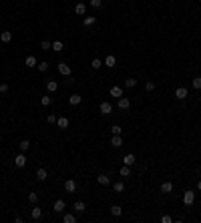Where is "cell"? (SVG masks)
Here are the masks:
<instances>
[{
    "mask_svg": "<svg viewBox=\"0 0 201 223\" xmlns=\"http://www.w3.org/2000/svg\"><path fill=\"white\" fill-rule=\"evenodd\" d=\"M121 213H123V209H121L119 205H113V207H111V215H113V217H121Z\"/></svg>",
    "mask_w": 201,
    "mask_h": 223,
    "instance_id": "23",
    "label": "cell"
},
{
    "mask_svg": "<svg viewBox=\"0 0 201 223\" xmlns=\"http://www.w3.org/2000/svg\"><path fill=\"white\" fill-rule=\"evenodd\" d=\"M58 73H60L62 77H71V74H72L71 64H67V63H58Z\"/></svg>",
    "mask_w": 201,
    "mask_h": 223,
    "instance_id": "1",
    "label": "cell"
},
{
    "mask_svg": "<svg viewBox=\"0 0 201 223\" xmlns=\"http://www.w3.org/2000/svg\"><path fill=\"white\" fill-rule=\"evenodd\" d=\"M145 91H147V92L155 91V83H153V81H147V83H145Z\"/></svg>",
    "mask_w": 201,
    "mask_h": 223,
    "instance_id": "36",
    "label": "cell"
},
{
    "mask_svg": "<svg viewBox=\"0 0 201 223\" xmlns=\"http://www.w3.org/2000/svg\"><path fill=\"white\" fill-rule=\"evenodd\" d=\"M125 87H127V88L137 87V78H127V81H125Z\"/></svg>",
    "mask_w": 201,
    "mask_h": 223,
    "instance_id": "30",
    "label": "cell"
},
{
    "mask_svg": "<svg viewBox=\"0 0 201 223\" xmlns=\"http://www.w3.org/2000/svg\"><path fill=\"white\" fill-rule=\"evenodd\" d=\"M91 67L95 68V70H99V68L103 67V63H100V58H93V63H91Z\"/></svg>",
    "mask_w": 201,
    "mask_h": 223,
    "instance_id": "31",
    "label": "cell"
},
{
    "mask_svg": "<svg viewBox=\"0 0 201 223\" xmlns=\"http://www.w3.org/2000/svg\"><path fill=\"white\" fill-rule=\"evenodd\" d=\"M197 191H201V179H199V183H197Z\"/></svg>",
    "mask_w": 201,
    "mask_h": 223,
    "instance_id": "44",
    "label": "cell"
},
{
    "mask_svg": "<svg viewBox=\"0 0 201 223\" xmlns=\"http://www.w3.org/2000/svg\"><path fill=\"white\" fill-rule=\"evenodd\" d=\"M40 49L42 50H53V44L48 42V40H42V42H40Z\"/></svg>",
    "mask_w": 201,
    "mask_h": 223,
    "instance_id": "33",
    "label": "cell"
},
{
    "mask_svg": "<svg viewBox=\"0 0 201 223\" xmlns=\"http://www.w3.org/2000/svg\"><path fill=\"white\" fill-rule=\"evenodd\" d=\"M100 113H103V115H111V113H113V105H111L109 101H103L100 103Z\"/></svg>",
    "mask_w": 201,
    "mask_h": 223,
    "instance_id": "2",
    "label": "cell"
},
{
    "mask_svg": "<svg viewBox=\"0 0 201 223\" xmlns=\"http://www.w3.org/2000/svg\"><path fill=\"white\" fill-rule=\"evenodd\" d=\"M111 145L115 147V149L123 147V139H121V135H113V139H111Z\"/></svg>",
    "mask_w": 201,
    "mask_h": 223,
    "instance_id": "10",
    "label": "cell"
},
{
    "mask_svg": "<svg viewBox=\"0 0 201 223\" xmlns=\"http://www.w3.org/2000/svg\"><path fill=\"white\" fill-rule=\"evenodd\" d=\"M46 177H48L46 169H38V171H36V179H38V181H44Z\"/></svg>",
    "mask_w": 201,
    "mask_h": 223,
    "instance_id": "27",
    "label": "cell"
},
{
    "mask_svg": "<svg viewBox=\"0 0 201 223\" xmlns=\"http://www.w3.org/2000/svg\"><path fill=\"white\" fill-rule=\"evenodd\" d=\"M28 201H30V203H36V201H38V193H34V191H32V193H28Z\"/></svg>",
    "mask_w": 201,
    "mask_h": 223,
    "instance_id": "39",
    "label": "cell"
},
{
    "mask_svg": "<svg viewBox=\"0 0 201 223\" xmlns=\"http://www.w3.org/2000/svg\"><path fill=\"white\" fill-rule=\"evenodd\" d=\"M30 217H32L34 221L42 219V209H40V207H32V211H30Z\"/></svg>",
    "mask_w": 201,
    "mask_h": 223,
    "instance_id": "7",
    "label": "cell"
},
{
    "mask_svg": "<svg viewBox=\"0 0 201 223\" xmlns=\"http://www.w3.org/2000/svg\"><path fill=\"white\" fill-rule=\"evenodd\" d=\"M57 88H58V83H57V81H48V83H46V91H48V92H54Z\"/></svg>",
    "mask_w": 201,
    "mask_h": 223,
    "instance_id": "22",
    "label": "cell"
},
{
    "mask_svg": "<svg viewBox=\"0 0 201 223\" xmlns=\"http://www.w3.org/2000/svg\"><path fill=\"white\" fill-rule=\"evenodd\" d=\"M199 177H201V171H199Z\"/></svg>",
    "mask_w": 201,
    "mask_h": 223,
    "instance_id": "45",
    "label": "cell"
},
{
    "mask_svg": "<svg viewBox=\"0 0 201 223\" xmlns=\"http://www.w3.org/2000/svg\"><path fill=\"white\" fill-rule=\"evenodd\" d=\"M95 22H97L95 16H86V18H85V26H93Z\"/></svg>",
    "mask_w": 201,
    "mask_h": 223,
    "instance_id": "34",
    "label": "cell"
},
{
    "mask_svg": "<svg viewBox=\"0 0 201 223\" xmlns=\"http://www.w3.org/2000/svg\"><path fill=\"white\" fill-rule=\"evenodd\" d=\"M191 87L195 88V91H201V77H195L191 81Z\"/></svg>",
    "mask_w": 201,
    "mask_h": 223,
    "instance_id": "28",
    "label": "cell"
},
{
    "mask_svg": "<svg viewBox=\"0 0 201 223\" xmlns=\"http://www.w3.org/2000/svg\"><path fill=\"white\" fill-rule=\"evenodd\" d=\"M0 40H2V42H10V40H12V32L4 30V32L0 34Z\"/></svg>",
    "mask_w": 201,
    "mask_h": 223,
    "instance_id": "24",
    "label": "cell"
},
{
    "mask_svg": "<svg viewBox=\"0 0 201 223\" xmlns=\"http://www.w3.org/2000/svg\"><path fill=\"white\" fill-rule=\"evenodd\" d=\"M18 147H20V151H22V153H24V151H28V149H30V141H28V139H22Z\"/></svg>",
    "mask_w": 201,
    "mask_h": 223,
    "instance_id": "26",
    "label": "cell"
},
{
    "mask_svg": "<svg viewBox=\"0 0 201 223\" xmlns=\"http://www.w3.org/2000/svg\"><path fill=\"white\" fill-rule=\"evenodd\" d=\"M85 203H82V201H75V211H77V213H85Z\"/></svg>",
    "mask_w": 201,
    "mask_h": 223,
    "instance_id": "25",
    "label": "cell"
},
{
    "mask_svg": "<svg viewBox=\"0 0 201 223\" xmlns=\"http://www.w3.org/2000/svg\"><path fill=\"white\" fill-rule=\"evenodd\" d=\"M91 6L93 8H100L103 6V0H91Z\"/></svg>",
    "mask_w": 201,
    "mask_h": 223,
    "instance_id": "40",
    "label": "cell"
},
{
    "mask_svg": "<svg viewBox=\"0 0 201 223\" xmlns=\"http://www.w3.org/2000/svg\"><path fill=\"white\" fill-rule=\"evenodd\" d=\"M123 165H135V155H133V153H131V155H125L123 157Z\"/></svg>",
    "mask_w": 201,
    "mask_h": 223,
    "instance_id": "18",
    "label": "cell"
},
{
    "mask_svg": "<svg viewBox=\"0 0 201 223\" xmlns=\"http://www.w3.org/2000/svg\"><path fill=\"white\" fill-rule=\"evenodd\" d=\"M53 50H54V52H60V50H62V42H60V40L53 42Z\"/></svg>",
    "mask_w": 201,
    "mask_h": 223,
    "instance_id": "37",
    "label": "cell"
},
{
    "mask_svg": "<svg viewBox=\"0 0 201 223\" xmlns=\"http://www.w3.org/2000/svg\"><path fill=\"white\" fill-rule=\"evenodd\" d=\"M14 165L18 167V169H20V167H24V165H26V157H24L22 153H20V155H16V159H14Z\"/></svg>",
    "mask_w": 201,
    "mask_h": 223,
    "instance_id": "11",
    "label": "cell"
},
{
    "mask_svg": "<svg viewBox=\"0 0 201 223\" xmlns=\"http://www.w3.org/2000/svg\"><path fill=\"white\" fill-rule=\"evenodd\" d=\"M171 191H173V183L171 181H165L161 185V193H171Z\"/></svg>",
    "mask_w": 201,
    "mask_h": 223,
    "instance_id": "16",
    "label": "cell"
},
{
    "mask_svg": "<svg viewBox=\"0 0 201 223\" xmlns=\"http://www.w3.org/2000/svg\"><path fill=\"white\" fill-rule=\"evenodd\" d=\"M53 103V97H40V105H44V107H48Z\"/></svg>",
    "mask_w": 201,
    "mask_h": 223,
    "instance_id": "35",
    "label": "cell"
},
{
    "mask_svg": "<svg viewBox=\"0 0 201 223\" xmlns=\"http://www.w3.org/2000/svg\"><path fill=\"white\" fill-rule=\"evenodd\" d=\"M117 107H119V109H123V111H127V109L131 107V101H129L127 97H121L119 101H117Z\"/></svg>",
    "mask_w": 201,
    "mask_h": 223,
    "instance_id": "4",
    "label": "cell"
},
{
    "mask_svg": "<svg viewBox=\"0 0 201 223\" xmlns=\"http://www.w3.org/2000/svg\"><path fill=\"white\" fill-rule=\"evenodd\" d=\"M97 183H99V185H103V187H107V185L111 183V179H109V175H105V173H100L99 177H97Z\"/></svg>",
    "mask_w": 201,
    "mask_h": 223,
    "instance_id": "8",
    "label": "cell"
},
{
    "mask_svg": "<svg viewBox=\"0 0 201 223\" xmlns=\"http://www.w3.org/2000/svg\"><path fill=\"white\" fill-rule=\"evenodd\" d=\"M8 85H6V83H2V85H0V92H2V95H4V92H8Z\"/></svg>",
    "mask_w": 201,
    "mask_h": 223,
    "instance_id": "42",
    "label": "cell"
},
{
    "mask_svg": "<svg viewBox=\"0 0 201 223\" xmlns=\"http://www.w3.org/2000/svg\"><path fill=\"white\" fill-rule=\"evenodd\" d=\"M62 221H64V223H77V215L64 213V215H62Z\"/></svg>",
    "mask_w": 201,
    "mask_h": 223,
    "instance_id": "20",
    "label": "cell"
},
{
    "mask_svg": "<svg viewBox=\"0 0 201 223\" xmlns=\"http://www.w3.org/2000/svg\"><path fill=\"white\" fill-rule=\"evenodd\" d=\"M36 67H38V70H40V73H46V70H48V63H46V60H42V63H38V64H36Z\"/></svg>",
    "mask_w": 201,
    "mask_h": 223,
    "instance_id": "32",
    "label": "cell"
},
{
    "mask_svg": "<svg viewBox=\"0 0 201 223\" xmlns=\"http://www.w3.org/2000/svg\"><path fill=\"white\" fill-rule=\"evenodd\" d=\"M64 207H67V205H64V201H62V199H57V201H54V205H53V211H54V213H62V211H64Z\"/></svg>",
    "mask_w": 201,
    "mask_h": 223,
    "instance_id": "3",
    "label": "cell"
},
{
    "mask_svg": "<svg viewBox=\"0 0 201 223\" xmlns=\"http://www.w3.org/2000/svg\"><path fill=\"white\" fill-rule=\"evenodd\" d=\"M193 199H195V191H185V195H183V203H185V205H191Z\"/></svg>",
    "mask_w": 201,
    "mask_h": 223,
    "instance_id": "5",
    "label": "cell"
},
{
    "mask_svg": "<svg viewBox=\"0 0 201 223\" xmlns=\"http://www.w3.org/2000/svg\"><path fill=\"white\" fill-rule=\"evenodd\" d=\"M81 101H82V97H81V95H71V97H68V103H71L72 107L81 105Z\"/></svg>",
    "mask_w": 201,
    "mask_h": 223,
    "instance_id": "13",
    "label": "cell"
},
{
    "mask_svg": "<svg viewBox=\"0 0 201 223\" xmlns=\"http://www.w3.org/2000/svg\"><path fill=\"white\" fill-rule=\"evenodd\" d=\"M75 12H77L79 16H82V14L86 12V4H85V2H79V4L75 6Z\"/></svg>",
    "mask_w": 201,
    "mask_h": 223,
    "instance_id": "15",
    "label": "cell"
},
{
    "mask_svg": "<svg viewBox=\"0 0 201 223\" xmlns=\"http://www.w3.org/2000/svg\"><path fill=\"white\" fill-rule=\"evenodd\" d=\"M175 97H177L179 101L187 99V88H185V87H179V88H175Z\"/></svg>",
    "mask_w": 201,
    "mask_h": 223,
    "instance_id": "9",
    "label": "cell"
},
{
    "mask_svg": "<svg viewBox=\"0 0 201 223\" xmlns=\"http://www.w3.org/2000/svg\"><path fill=\"white\" fill-rule=\"evenodd\" d=\"M64 189H67L68 193H75V191H77V183H75L72 179H67L64 181Z\"/></svg>",
    "mask_w": 201,
    "mask_h": 223,
    "instance_id": "6",
    "label": "cell"
},
{
    "mask_svg": "<svg viewBox=\"0 0 201 223\" xmlns=\"http://www.w3.org/2000/svg\"><path fill=\"white\" fill-rule=\"evenodd\" d=\"M111 97L121 99V97H123V87H119V85H117V87H113V88H111Z\"/></svg>",
    "mask_w": 201,
    "mask_h": 223,
    "instance_id": "12",
    "label": "cell"
},
{
    "mask_svg": "<svg viewBox=\"0 0 201 223\" xmlns=\"http://www.w3.org/2000/svg\"><path fill=\"white\" fill-rule=\"evenodd\" d=\"M113 189H115V193H123L125 191V183L123 181H115V183H113Z\"/></svg>",
    "mask_w": 201,
    "mask_h": 223,
    "instance_id": "19",
    "label": "cell"
},
{
    "mask_svg": "<svg viewBox=\"0 0 201 223\" xmlns=\"http://www.w3.org/2000/svg\"><path fill=\"white\" fill-rule=\"evenodd\" d=\"M57 125H58V129H67L68 127V119L67 117H60V119H57Z\"/></svg>",
    "mask_w": 201,
    "mask_h": 223,
    "instance_id": "21",
    "label": "cell"
},
{
    "mask_svg": "<svg viewBox=\"0 0 201 223\" xmlns=\"http://www.w3.org/2000/svg\"><path fill=\"white\" fill-rule=\"evenodd\" d=\"M46 121L50 123V125H54V123H57V115H48V117H46Z\"/></svg>",
    "mask_w": 201,
    "mask_h": 223,
    "instance_id": "41",
    "label": "cell"
},
{
    "mask_svg": "<svg viewBox=\"0 0 201 223\" xmlns=\"http://www.w3.org/2000/svg\"><path fill=\"white\" fill-rule=\"evenodd\" d=\"M111 133H113V135H121V133H123V129H121L119 125H113V127H111Z\"/></svg>",
    "mask_w": 201,
    "mask_h": 223,
    "instance_id": "38",
    "label": "cell"
},
{
    "mask_svg": "<svg viewBox=\"0 0 201 223\" xmlns=\"http://www.w3.org/2000/svg\"><path fill=\"white\" fill-rule=\"evenodd\" d=\"M131 175V167L129 165H123L121 167V177H129Z\"/></svg>",
    "mask_w": 201,
    "mask_h": 223,
    "instance_id": "29",
    "label": "cell"
},
{
    "mask_svg": "<svg viewBox=\"0 0 201 223\" xmlns=\"http://www.w3.org/2000/svg\"><path fill=\"white\" fill-rule=\"evenodd\" d=\"M24 64H26V67H28V68H34V67H36V64H38V63H36V56H32V54H30V56H26V60H24Z\"/></svg>",
    "mask_w": 201,
    "mask_h": 223,
    "instance_id": "14",
    "label": "cell"
},
{
    "mask_svg": "<svg viewBox=\"0 0 201 223\" xmlns=\"http://www.w3.org/2000/svg\"><path fill=\"white\" fill-rule=\"evenodd\" d=\"M115 64H117V58H115V56H113V54H109V56H107V58H105V67H109V68H113V67H115Z\"/></svg>",
    "mask_w": 201,
    "mask_h": 223,
    "instance_id": "17",
    "label": "cell"
},
{
    "mask_svg": "<svg viewBox=\"0 0 201 223\" xmlns=\"http://www.w3.org/2000/svg\"><path fill=\"white\" fill-rule=\"evenodd\" d=\"M161 221H163V223H171V221H173V219H171V217H169V215H163V217H161Z\"/></svg>",
    "mask_w": 201,
    "mask_h": 223,
    "instance_id": "43",
    "label": "cell"
}]
</instances>
